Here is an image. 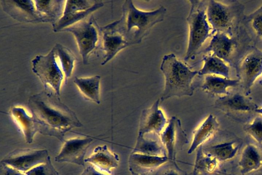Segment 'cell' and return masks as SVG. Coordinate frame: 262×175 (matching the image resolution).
I'll return each mask as SVG.
<instances>
[{
	"label": "cell",
	"instance_id": "4dcf8cb0",
	"mask_svg": "<svg viewBox=\"0 0 262 175\" xmlns=\"http://www.w3.org/2000/svg\"><path fill=\"white\" fill-rule=\"evenodd\" d=\"M244 131L254 141L262 143V116L259 115L244 127Z\"/></svg>",
	"mask_w": 262,
	"mask_h": 175
},
{
	"label": "cell",
	"instance_id": "603a6c76",
	"mask_svg": "<svg viewBox=\"0 0 262 175\" xmlns=\"http://www.w3.org/2000/svg\"><path fill=\"white\" fill-rule=\"evenodd\" d=\"M242 145V140L235 139L217 143L203 148L207 154L215 158L220 162H225L234 158Z\"/></svg>",
	"mask_w": 262,
	"mask_h": 175
},
{
	"label": "cell",
	"instance_id": "6da1fadb",
	"mask_svg": "<svg viewBox=\"0 0 262 175\" xmlns=\"http://www.w3.org/2000/svg\"><path fill=\"white\" fill-rule=\"evenodd\" d=\"M28 107L40 134L64 140L66 134L83 124L76 113L52 91H45L31 96Z\"/></svg>",
	"mask_w": 262,
	"mask_h": 175
},
{
	"label": "cell",
	"instance_id": "d4e9b609",
	"mask_svg": "<svg viewBox=\"0 0 262 175\" xmlns=\"http://www.w3.org/2000/svg\"><path fill=\"white\" fill-rule=\"evenodd\" d=\"M220 169V162L214 157L205 152L203 147L197 150L192 175H213Z\"/></svg>",
	"mask_w": 262,
	"mask_h": 175
},
{
	"label": "cell",
	"instance_id": "52a82bcc",
	"mask_svg": "<svg viewBox=\"0 0 262 175\" xmlns=\"http://www.w3.org/2000/svg\"><path fill=\"white\" fill-rule=\"evenodd\" d=\"M104 6L101 1H66L62 17L53 25L55 33L62 31L91 16Z\"/></svg>",
	"mask_w": 262,
	"mask_h": 175
},
{
	"label": "cell",
	"instance_id": "83f0119b",
	"mask_svg": "<svg viewBox=\"0 0 262 175\" xmlns=\"http://www.w3.org/2000/svg\"><path fill=\"white\" fill-rule=\"evenodd\" d=\"M204 65L198 71L199 76L219 75L229 78L230 69L225 61L212 55L204 56Z\"/></svg>",
	"mask_w": 262,
	"mask_h": 175
},
{
	"label": "cell",
	"instance_id": "e0dca14e",
	"mask_svg": "<svg viewBox=\"0 0 262 175\" xmlns=\"http://www.w3.org/2000/svg\"><path fill=\"white\" fill-rule=\"evenodd\" d=\"M119 161V156L111 151L106 145L96 147L93 154L85 160V162L92 164L100 171L108 173L118 167Z\"/></svg>",
	"mask_w": 262,
	"mask_h": 175
},
{
	"label": "cell",
	"instance_id": "4316f807",
	"mask_svg": "<svg viewBox=\"0 0 262 175\" xmlns=\"http://www.w3.org/2000/svg\"><path fill=\"white\" fill-rule=\"evenodd\" d=\"M168 160L167 156L132 153L129 158L130 167L135 169L152 170L160 167Z\"/></svg>",
	"mask_w": 262,
	"mask_h": 175
},
{
	"label": "cell",
	"instance_id": "ac0fdd59",
	"mask_svg": "<svg viewBox=\"0 0 262 175\" xmlns=\"http://www.w3.org/2000/svg\"><path fill=\"white\" fill-rule=\"evenodd\" d=\"M219 123L216 117L210 114L193 132L192 139L188 150L191 154L202 147L203 144L211 139L217 132Z\"/></svg>",
	"mask_w": 262,
	"mask_h": 175
},
{
	"label": "cell",
	"instance_id": "d590c367",
	"mask_svg": "<svg viewBox=\"0 0 262 175\" xmlns=\"http://www.w3.org/2000/svg\"><path fill=\"white\" fill-rule=\"evenodd\" d=\"M162 175H179L178 172L173 169H169L165 171Z\"/></svg>",
	"mask_w": 262,
	"mask_h": 175
},
{
	"label": "cell",
	"instance_id": "484cf974",
	"mask_svg": "<svg viewBox=\"0 0 262 175\" xmlns=\"http://www.w3.org/2000/svg\"><path fill=\"white\" fill-rule=\"evenodd\" d=\"M66 1H35L39 13L43 16L46 23L52 26L57 23L62 17Z\"/></svg>",
	"mask_w": 262,
	"mask_h": 175
},
{
	"label": "cell",
	"instance_id": "f1b7e54d",
	"mask_svg": "<svg viewBox=\"0 0 262 175\" xmlns=\"http://www.w3.org/2000/svg\"><path fill=\"white\" fill-rule=\"evenodd\" d=\"M132 153L164 156H167L161 142L144 136H139Z\"/></svg>",
	"mask_w": 262,
	"mask_h": 175
},
{
	"label": "cell",
	"instance_id": "277c9868",
	"mask_svg": "<svg viewBox=\"0 0 262 175\" xmlns=\"http://www.w3.org/2000/svg\"><path fill=\"white\" fill-rule=\"evenodd\" d=\"M189 2L191 8L186 19L189 36L185 61L195 56L205 41L214 34L207 18L208 2L191 0Z\"/></svg>",
	"mask_w": 262,
	"mask_h": 175
},
{
	"label": "cell",
	"instance_id": "30bf717a",
	"mask_svg": "<svg viewBox=\"0 0 262 175\" xmlns=\"http://www.w3.org/2000/svg\"><path fill=\"white\" fill-rule=\"evenodd\" d=\"M3 10L16 20L21 23L38 24L46 23L38 11L35 1H8L2 0Z\"/></svg>",
	"mask_w": 262,
	"mask_h": 175
},
{
	"label": "cell",
	"instance_id": "74e56055",
	"mask_svg": "<svg viewBox=\"0 0 262 175\" xmlns=\"http://www.w3.org/2000/svg\"><path fill=\"white\" fill-rule=\"evenodd\" d=\"M255 113L258 114L259 115L262 116V107H258L255 111Z\"/></svg>",
	"mask_w": 262,
	"mask_h": 175
},
{
	"label": "cell",
	"instance_id": "f546056e",
	"mask_svg": "<svg viewBox=\"0 0 262 175\" xmlns=\"http://www.w3.org/2000/svg\"><path fill=\"white\" fill-rule=\"evenodd\" d=\"M60 67L65 76V81L68 83V79L72 76L75 66L76 57L74 54L68 48L57 43L54 47Z\"/></svg>",
	"mask_w": 262,
	"mask_h": 175
},
{
	"label": "cell",
	"instance_id": "44dd1931",
	"mask_svg": "<svg viewBox=\"0 0 262 175\" xmlns=\"http://www.w3.org/2000/svg\"><path fill=\"white\" fill-rule=\"evenodd\" d=\"M240 83L239 79H231L215 75H205L202 84L196 86L206 93L213 95L226 96L229 93L227 89L234 88Z\"/></svg>",
	"mask_w": 262,
	"mask_h": 175
},
{
	"label": "cell",
	"instance_id": "5bb4252c",
	"mask_svg": "<svg viewBox=\"0 0 262 175\" xmlns=\"http://www.w3.org/2000/svg\"><path fill=\"white\" fill-rule=\"evenodd\" d=\"M160 140L164 147L169 160L174 161L179 146L186 141V138L180 120L172 117L160 135Z\"/></svg>",
	"mask_w": 262,
	"mask_h": 175
},
{
	"label": "cell",
	"instance_id": "836d02e7",
	"mask_svg": "<svg viewBox=\"0 0 262 175\" xmlns=\"http://www.w3.org/2000/svg\"><path fill=\"white\" fill-rule=\"evenodd\" d=\"M0 175H26V174L11 166L1 163Z\"/></svg>",
	"mask_w": 262,
	"mask_h": 175
},
{
	"label": "cell",
	"instance_id": "f35d334b",
	"mask_svg": "<svg viewBox=\"0 0 262 175\" xmlns=\"http://www.w3.org/2000/svg\"><path fill=\"white\" fill-rule=\"evenodd\" d=\"M259 83L260 85L262 86V79L259 81Z\"/></svg>",
	"mask_w": 262,
	"mask_h": 175
},
{
	"label": "cell",
	"instance_id": "3957f363",
	"mask_svg": "<svg viewBox=\"0 0 262 175\" xmlns=\"http://www.w3.org/2000/svg\"><path fill=\"white\" fill-rule=\"evenodd\" d=\"M160 70L165 78L164 89L160 98L161 102L173 97L193 95L192 80L198 75V71H191L173 54L164 56Z\"/></svg>",
	"mask_w": 262,
	"mask_h": 175
},
{
	"label": "cell",
	"instance_id": "8d00e7d4",
	"mask_svg": "<svg viewBox=\"0 0 262 175\" xmlns=\"http://www.w3.org/2000/svg\"><path fill=\"white\" fill-rule=\"evenodd\" d=\"M129 170L132 173V175H143V174H141L138 171H136L135 170L131 168H129Z\"/></svg>",
	"mask_w": 262,
	"mask_h": 175
},
{
	"label": "cell",
	"instance_id": "cb8c5ba5",
	"mask_svg": "<svg viewBox=\"0 0 262 175\" xmlns=\"http://www.w3.org/2000/svg\"><path fill=\"white\" fill-rule=\"evenodd\" d=\"M101 77L99 75L89 77H76L74 82L84 97L100 104Z\"/></svg>",
	"mask_w": 262,
	"mask_h": 175
},
{
	"label": "cell",
	"instance_id": "5b68a950",
	"mask_svg": "<svg viewBox=\"0 0 262 175\" xmlns=\"http://www.w3.org/2000/svg\"><path fill=\"white\" fill-rule=\"evenodd\" d=\"M101 28L94 16L91 15L62 31L71 33L74 35L85 65L89 64L91 55L101 49Z\"/></svg>",
	"mask_w": 262,
	"mask_h": 175
},
{
	"label": "cell",
	"instance_id": "ba28073f",
	"mask_svg": "<svg viewBox=\"0 0 262 175\" xmlns=\"http://www.w3.org/2000/svg\"><path fill=\"white\" fill-rule=\"evenodd\" d=\"M50 158L47 149H17L9 153L1 163L26 173L35 167L46 163Z\"/></svg>",
	"mask_w": 262,
	"mask_h": 175
},
{
	"label": "cell",
	"instance_id": "e575fe53",
	"mask_svg": "<svg viewBox=\"0 0 262 175\" xmlns=\"http://www.w3.org/2000/svg\"><path fill=\"white\" fill-rule=\"evenodd\" d=\"M80 175H107L98 170L94 166L91 165L87 166Z\"/></svg>",
	"mask_w": 262,
	"mask_h": 175
},
{
	"label": "cell",
	"instance_id": "2e32d148",
	"mask_svg": "<svg viewBox=\"0 0 262 175\" xmlns=\"http://www.w3.org/2000/svg\"><path fill=\"white\" fill-rule=\"evenodd\" d=\"M214 107L228 114L255 112L258 108L251 99L239 93L228 94L219 97L215 102Z\"/></svg>",
	"mask_w": 262,
	"mask_h": 175
},
{
	"label": "cell",
	"instance_id": "ffe728a7",
	"mask_svg": "<svg viewBox=\"0 0 262 175\" xmlns=\"http://www.w3.org/2000/svg\"><path fill=\"white\" fill-rule=\"evenodd\" d=\"M11 114L21 129L27 143H32L35 135L38 132L37 123L33 116L20 106L13 107L11 110Z\"/></svg>",
	"mask_w": 262,
	"mask_h": 175
},
{
	"label": "cell",
	"instance_id": "7c38bea8",
	"mask_svg": "<svg viewBox=\"0 0 262 175\" xmlns=\"http://www.w3.org/2000/svg\"><path fill=\"white\" fill-rule=\"evenodd\" d=\"M93 141L92 138L87 137H76L66 140L59 154L55 157V161L85 166V156Z\"/></svg>",
	"mask_w": 262,
	"mask_h": 175
},
{
	"label": "cell",
	"instance_id": "8fae6325",
	"mask_svg": "<svg viewBox=\"0 0 262 175\" xmlns=\"http://www.w3.org/2000/svg\"><path fill=\"white\" fill-rule=\"evenodd\" d=\"M229 6L211 0L208 2L207 21L214 34L220 32L227 34L234 19L233 11Z\"/></svg>",
	"mask_w": 262,
	"mask_h": 175
},
{
	"label": "cell",
	"instance_id": "4fadbf2b",
	"mask_svg": "<svg viewBox=\"0 0 262 175\" xmlns=\"http://www.w3.org/2000/svg\"><path fill=\"white\" fill-rule=\"evenodd\" d=\"M160 99L157 100L148 108L142 111L139 127V136L154 134L160 136L167 126L168 121L159 108Z\"/></svg>",
	"mask_w": 262,
	"mask_h": 175
},
{
	"label": "cell",
	"instance_id": "7a4b0ae2",
	"mask_svg": "<svg viewBox=\"0 0 262 175\" xmlns=\"http://www.w3.org/2000/svg\"><path fill=\"white\" fill-rule=\"evenodd\" d=\"M166 11L163 6L154 11H141L135 7L131 0H127L122 6L121 18L113 24L130 46L138 45L155 25L164 20Z\"/></svg>",
	"mask_w": 262,
	"mask_h": 175
},
{
	"label": "cell",
	"instance_id": "d6a6232c",
	"mask_svg": "<svg viewBox=\"0 0 262 175\" xmlns=\"http://www.w3.org/2000/svg\"><path fill=\"white\" fill-rule=\"evenodd\" d=\"M256 35L262 38V5L246 17Z\"/></svg>",
	"mask_w": 262,
	"mask_h": 175
},
{
	"label": "cell",
	"instance_id": "d6986e66",
	"mask_svg": "<svg viewBox=\"0 0 262 175\" xmlns=\"http://www.w3.org/2000/svg\"><path fill=\"white\" fill-rule=\"evenodd\" d=\"M235 47V41L227 34L217 32L213 35L204 52H211L224 61L229 62Z\"/></svg>",
	"mask_w": 262,
	"mask_h": 175
},
{
	"label": "cell",
	"instance_id": "9a60e30c",
	"mask_svg": "<svg viewBox=\"0 0 262 175\" xmlns=\"http://www.w3.org/2000/svg\"><path fill=\"white\" fill-rule=\"evenodd\" d=\"M101 49L104 53L101 65L104 66L113 59L122 50L130 46L116 30L113 23L101 28Z\"/></svg>",
	"mask_w": 262,
	"mask_h": 175
},
{
	"label": "cell",
	"instance_id": "1f68e13d",
	"mask_svg": "<svg viewBox=\"0 0 262 175\" xmlns=\"http://www.w3.org/2000/svg\"><path fill=\"white\" fill-rule=\"evenodd\" d=\"M25 174L26 175H60L53 165L51 157L46 163L35 167Z\"/></svg>",
	"mask_w": 262,
	"mask_h": 175
},
{
	"label": "cell",
	"instance_id": "8992f818",
	"mask_svg": "<svg viewBox=\"0 0 262 175\" xmlns=\"http://www.w3.org/2000/svg\"><path fill=\"white\" fill-rule=\"evenodd\" d=\"M32 63L33 72L39 78L46 91H53L60 97L62 85L66 79L54 48L46 55L36 56Z\"/></svg>",
	"mask_w": 262,
	"mask_h": 175
},
{
	"label": "cell",
	"instance_id": "7402d4cb",
	"mask_svg": "<svg viewBox=\"0 0 262 175\" xmlns=\"http://www.w3.org/2000/svg\"><path fill=\"white\" fill-rule=\"evenodd\" d=\"M238 166L242 175H247L259 169L262 166V157L256 146L249 144L243 148Z\"/></svg>",
	"mask_w": 262,
	"mask_h": 175
},
{
	"label": "cell",
	"instance_id": "9c48e42d",
	"mask_svg": "<svg viewBox=\"0 0 262 175\" xmlns=\"http://www.w3.org/2000/svg\"><path fill=\"white\" fill-rule=\"evenodd\" d=\"M261 74L262 51L254 50L246 56L239 67V80L244 95L248 97L253 84Z\"/></svg>",
	"mask_w": 262,
	"mask_h": 175
}]
</instances>
